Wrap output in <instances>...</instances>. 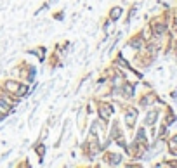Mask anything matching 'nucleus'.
<instances>
[{"instance_id": "1", "label": "nucleus", "mask_w": 177, "mask_h": 168, "mask_svg": "<svg viewBox=\"0 0 177 168\" xmlns=\"http://www.w3.org/2000/svg\"><path fill=\"white\" fill-rule=\"evenodd\" d=\"M5 89H7V92L9 94H14V95H24L26 94V87L24 85H19L18 82H5Z\"/></svg>"}, {"instance_id": "2", "label": "nucleus", "mask_w": 177, "mask_h": 168, "mask_svg": "<svg viewBox=\"0 0 177 168\" xmlns=\"http://www.w3.org/2000/svg\"><path fill=\"white\" fill-rule=\"evenodd\" d=\"M122 14H123V9H122V7H113V9L109 11V19H111V21H118Z\"/></svg>"}, {"instance_id": "3", "label": "nucleus", "mask_w": 177, "mask_h": 168, "mask_svg": "<svg viewBox=\"0 0 177 168\" xmlns=\"http://www.w3.org/2000/svg\"><path fill=\"white\" fill-rule=\"evenodd\" d=\"M109 114H111V108L109 106H101L99 108V116L102 120H109Z\"/></svg>"}, {"instance_id": "4", "label": "nucleus", "mask_w": 177, "mask_h": 168, "mask_svg": "<svg viewBox=\"0 0 177 168\" xmlns=\"http://www.w3.org/2000/svg\"><path fill=\"white\" fill-rule=\"evenodd\" d=\"M136 109H129V113H127V125L129 127H132L134 125V120H136Z\"/></svg>"}, {"instance_id": "5", "label": "nucleus", "mask_w": 177, "mask_h": 168, "mask_svg": "<svg viewBox=\"0 0 177 168\" xmlns=\"http://www.w3.org/2000/svg\"><path fill=\"white\" fill-rule=\"evenodd\" d=\"M106 159H108V163H111V165H118L120 159H122V156H120V154H108Z\"/></svg>"}, {"instance_id": "6", "label": "nucleus", "mask_w": 177, "mask_h": 168, "mask_svg": "<svg viewBox=\"0 0 177 168\" xmlns=\"http://www.w3.org/2000/svg\"><path fill=\"white\" fill-rule=\"evenodd\" d=\"M156 116H158L156 111H151L149 114H148V118H146V123H148V125H153V123L156 121Z\"/></svg>"}, {"instance_id": "7", "label": "nucleus", "mask_w": 177, "mask_h": 168, "mask_svg": "<svg viewBox=\"0 0 177 168\" xmlns=\"http://www.w3.org/2000/svg\"><path fill=\"white\" fill-rule=\"evenodd\" d=\"M165 31V24H155V35H161Z\"/></svg>"}, {"instance_id": "8", "label": "nucleus", "mask_w": 177, "mask_h": 168, "mask_svg": "<svg viewBox=\"0 0 177 168\" xmlns=\"http://www.w3.org/2000/svg\"><path fill=\"white\" fill-rule=\"evenodd\" d=\"M125 94H127V95H134V87L127 83V85H125Z\"/></svg>"}, {"instance_id": "9", "label": "nucleus", "mask_w": 177, "mask_h": 168, "mask_svg": "<svg viewBox=\"0 0 177 168\" xmlns=\"http://www.w3.org/2000/svg\"><path fill=\"white\" fill-rule=\"evenodd\" d=\"M37 152H38L40 159H42V156H43V152H45V147H43V146H38V147H37Z\"/></svg>"}, {"instance_id": "10", "label": "nucleus", "mask_w": 177, "mask_h": 168, "mask_svg": "<svg viewBox=\"0 0 177 168\" xmlns=\"http://www.w3.org/2000/svg\"><path fill=\"white\" fill-rule=\"evenodd\" d=\"M130 45H132V47H141V40H137V38H134V40H132V42H130Z\"/></svg>"}]
</instances>
